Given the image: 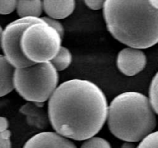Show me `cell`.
Listing matches in <instances>:
<instances>
[{"label": "cell", "mask_w": 158, "mask_h": 148, "mask_svg": "<svg viewBox=\"0 0 158 148\" xmlns=\"http://www.w3.org/2000/svg\"><path fill=\"white\" fill-rule=\"evenodd\" d=\"M84 3L89 9L94 11H97L103 9L104 1H102V0H85Z\"/></svg>", "instance_id": "cell-19"}, {"label": "cell", "mask_w": 158, "mask_h": 148, "mask_svg": "<svg viewBox=\"0 0 158 148\" xmlns=\"http://www.w3.org/2000/svg\"><path fill=\"white\" fill-rule=\"evenodd\" d=\"M108 102L103 91L87 80L72 79L58 85L48 101L54 131L69 140L95 137L106 122Z\"/></svg>", "instance_id": "cell-1"}, {"label": "cell", "mask_w": 158, "mask_h": 148, "mask_svg": "<svg viewBox=\"0 0 158 148\" xmlns=\"http://www.w3.org/2000/svg\"><path fill=\"white\" fill-rule=\"evenodd\" d=\"M9 123L6 117H0V132L7 130L9 129Z\"/></svg>", "instance_id": "cell-20"}, {"label": "cell", "mask_w": 158, "mask_h": 148, "mask_svg": "<svg viewBox=\"0 0 158 148\" xmlns=\"http://www.w3.org/2000/svg\"><path fill=\"white\" fill-rule=\"evenodd\" d=\"M2 28L0 26V49H1V39H2Z\"/></svg>", "instance_id": "cell-22"}, {"label": "cell", "mask_w": 158, "mask_h": 148, "mask_svg": "<svg viewBox=\"0 0 158 148\" xmlns=\"http://www.w3.org/2000/svg\"><path fill=\"white\" fill-rule=\"evenodd\" d=\"M15 10L19 18H26V17L40 18L43 11V1L40 0L17 1Z\"/></svg>", "instance_id": "cell-11"}, {"label": "cell", "mask_w": 158, "mask_h": 148, "mask_svg": "<svg viewBox=\"0 0 158 148\" xmlns=\"http://www.w3.org/2000/svg\"><path fill=\"white\" fill-rule=\"evenodd\" d=\"M14 71L15 68L0 54V97L8 95L14 89Z\"/></svg>", "instance_id": "cell-10"}, {"label": "cell", "mask_w": 158, "mask_h": 148, "mask_svg": "<svg viewBox=\"0 0 158 148\" xmlns=\"http://www.w3.org/2000/svg\"><path fill=\"white\" fill-rule=\"evenodd\" d=\"M157 88H158V73L154 75L152 79L149 88V97H148L153 109L155 113L158 114V97H157Z\"/></svg>", "instance_id": "cell-13"}, {"label": "cell", "mask_w": 158, "mask_h": 148, "mask_svg": "<svg viewBox=\"0 0 158 148\" xmlns=\"http://www.w3.org/2000/svg\"><path fill=\"white\" fill-rule=\"evenodd\" d=\"M147 65L146 54L141 49L126 47L119 52L117 66L127 76H134L144 69Z\"/></svg>", "instance_id": "cell-7"}, {"label": "cell", "mask_w": 158, "mask_h": 148, "mask_svg": "<svg viewBox=\"0 0 158 148\" xmlns=\"http://www.w3.org/2000/svg\"><path fill=\"white\" fill-rule=\"evenodd\" d=\"M62 39L58 32L46 23H32L22 34V52L32 63L50 62L62 46Z\"/></svg>", "instance_id": "cell-5"}, {"label": "cell", "mask_w": 158, "mask_h": 148, "mask_svg": "<svg viewBox=\"0 0 158 148\" xmlns=\"http://www.w3.org/2000/svg\"><path fill=\"white\" fill-rule=\"evenodd\" d=\"M11 135L9 130L0 132V148H12Z\"/></svg>", "instance_id": "cell-18"}, {"label": "cell", "mask_w": 158, "mask_h": 148, "mask_svg": "<svg viewBox=\"0 0 158 148\" xmlns=\"http://www.w3.org/2000/svg\"><path fill=\"white\" fill-rule=\"evenodd\" d=\"M76 8L74 0H45L43 1V10L51 18L56 20L67 18Z\"/></svg>", "instance_id": "cell-9"}, {"label": "cell", "mask_w": 158, "mask_h": 148, "mask_svg": "<svg viewBox=\"0 0 158 148\" xmlns=\"http://www.w3.org/2000/svg\"><path fill=\"white\" fill-rule=\"evenodd\" d=\"M72 53L68 48L62 46L59 50L58 53L50 61L52 66L57 72H61L65 70L70 66L72 63Z\"/></svg>", "instance_id": "cell-12"}, {"label": "cell", "mask_w": 158, "mask_h": 148, "mask_svg": "<svg viewBox=\"0 0 158 148\" xmlns=\"http://www.w3.org/2000/svg\"><path fill=\"white\" fill-rule=\"evenodd\" d=\"M41 18L46 24H48L51 27L53 28L54 29H56L58 32V33L60 35V36L63 38V35H64V28H63V25H62V23L59 20L51 18L48 16H42Z\"/></svg>", "instance_id": "cell-17"}, {"label": "cell", "mask_w": 158, "mask_h": 148, "mask_svg": "<svg viewBox=\"0 0 158 148\" xmlns=\"http://www.w3.org/2000/svg\"><path fill=\"white\" fill-rule=\"evenodd\" d=\"M121 148H136V146L134 143H131V142H124L121 145Z\"/></svg>", "instance_id": "cell-21"}, {"label": "cell", "mask_w": 158, "mask_h": 148, "mask_svg": "<svg viewBox=\"0 0 158 148\" xmlns=\"http://www.w3.org/2000/svg\"><path fill=\"white\" fill-rule=\"evenodd\" d=\"M15 0H0V15H9L16 9Z\"/></svg>", "instance_id": "cell-16"}, {"label": "cell", "mask_w": 158, "mask_h": 148, "mask_svg": "<svg viewBox=\"0 0 158 148\" xmlns=\"http://www.w3.org/2000/svg\"><path fill=\"white\" fill-rule=\"evenodd\" d=\"M136 148H158V133L157 130L143 138Z\"/></svg>", "instance_id": "cell-15"}, {"label": "cell", "mask_w": 158, "mask_h": 148, "mask_svg": "<svg viewBox=\"0 0 158 148\" xmlns=\"http://www.w3.org/2000/svg\"><path fill=\"white\" fill-rule=\"evenodd\" d=\"M59 83V74L50 62L15 69L13 86L26 101L43 103L49 100Z\"/></svg>", "instance_id": "cell-4"}, {"label": "cell", "mask_w": 158, "mask_h": 148, "mask_svg": "<svg viewBox=\"0 0 158 148\" xmlns=\"http://www.w3.org/2000/svg\"><path fill=\"white\" fill-rule=\"evenodd\" d=\"M107 126L111 134L124 142H139L157 126V114L147 96L135 91L121 92L108 105Z\"/></svg>", "instance_id": "cell-3"}, {"label": "cell", "mask_w": 158, "mask_h": 148, "mask_svg": "<svg viewBox=\"0 0 158 148\" xmlns=\"http://www.w3.org/2000/svg\"><path fill=\"white\" fill-rule=\"evenodd\" d=\"M80 148H112V146L106 139L95 136L84 140Z\"/></svg>", "instance_id": "cell-14"}, {"label": "cell", "mask_w": 158, "mask_h": 148, "mask_svg": "<svg viewBox=\"0 0 158 148\" xmlns=\"http://www.w3.org/2000/svg\"><path fill=\"white\" fill-rule=\"evenodd\" d=\"M23 148H77V146L55 131H43L30 137Z\"/></svg>", "instance_id": "cell-8"}, {"label": "cell", "mask_w": 158, "mask_h": 148, "mask_svg": "<svg viewBox=\"0 0 158 148\" xmlns=\"http://www.w3.org/2000/svg\"><path fill=\"white\" fill-rule=\"evenodd\" d=\"M103 14L110 33L127 47L144 49L157 43V0H106Z\"/></svg>", "instance_id": "cell-2"}, {"label": "cell", "mask_w": 158, "mask_h": 148, "mask_svg": "<svg viewBox=\"0 0 158 148\" xmlns=\"http://www.w3.org/2000/svg\"><path fill=\"white\" fill-rule=\"evenodd\" d=\"M40 23H45L41 17L19 18L9 23L2 30L1 49L4 54L3 56L15 69H21L34 64L28 60L22 52L20 39L23 32L29 25Z\"/></svg>", "instance_id": "cell-6"}]
</instances>
